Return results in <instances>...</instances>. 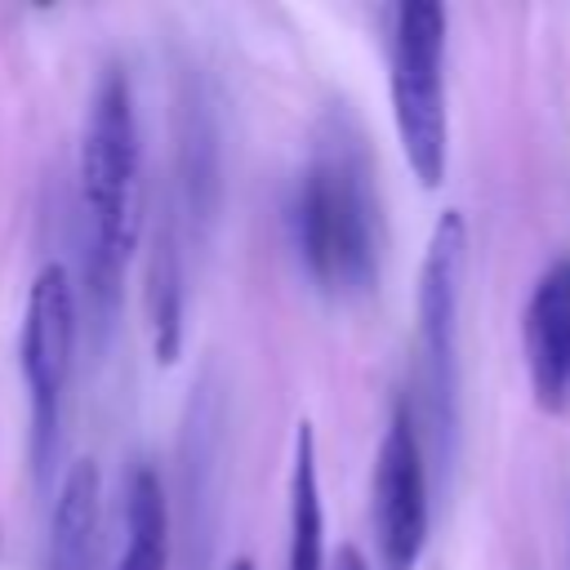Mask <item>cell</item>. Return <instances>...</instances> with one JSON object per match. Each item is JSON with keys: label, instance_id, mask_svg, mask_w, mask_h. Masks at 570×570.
I'll use <instances>...</instances> for the list:
<instances>
[{"label": "cell", "instance_id": "9", "mask_svg": "<svg viewBox=\"0 0 570 570\" xmlns=\"http://www.w3.org/2000/svg\"><path fill=\"white\" fill-rule=\"evenodd\" d=\"M94 557H98V468L94 459H80L67 468L53 499L45 570H94Z\"/></svg>", "mask_w": 570, "mask_h": 570}, {"label": "cell", "instance_id": "1", "mask_svg": "<svg viewBox=\"0 0 570 570\" xmlns=\"http://www.w3.org/2000/svg\"><path fill=\"white\" fill-rule=\"evenodd\" d=\"M289 236L303 272L330 298H361L379 285L383 218L374 160L347 107H334L316 134L289 196Z\"/></svg>", "mask_w": 570, "mask_h": 570}, {"label": "cell", "instance_id": "5", "mask_svg": "<svg viewBox=\"0 0 570 570\" xmlns=\"http://www.w3.org/2000/svg\"><path fill=\"white\" fill-rule=\"evenodd\" d=\"M76 361V285L62 263H45L27 289L18 365L31 401V472L40 485L53 481L62 450V414Z\"/></svg>", "mask_w": 570, "mask_h": 570}, {"label": "cell", "instance_id": "6", "mask_svg": "<svg viewBox=\"0 0 570 570\" xmlns=\"http://www.w3.org/2000/svg\"><path fill=\"white\" fill-rule=\"evenodd\" d=\"M432 481L428 445L410 401H396L374 454V543L383 570H414L428 548Z\"/></svg>", "mask_w": 570, "mask_h": 570}, {"label": "cell", "instance_id": "7", "mask_svg": "<svg viewBox=\"0 0 570 570\" xmlns=\"http://www.w3.org/2000/svg\"><path fill=\"white\" fill-rule=\"evenodd\" d=\"M525 365L543 410L570 405V258L552 263L525 303Z\"/></svg>", "mask_w": 570, "mask_h": 570}, {"label": "cell", "instance_id": "4", "mask_svg": "<svg viewBox=\"0 0 570 570\" xmlns=\"http://www.w3.org/2000/svg\"><path fill=\"white\" fill-rule=\"evenodd\" d=\"M387 94L392 125L414 178L432 191L450 165L445 111V9L436 0H405L387 31Z\"/></svg>", "mask_w": 570, "mask_h": 570}, {"label": "cell", "instance_id": "8", "mask_svg": "<svg viewBox=\"0 0 570 570\" xmlns=\"http://www.w3.org/2000/svg\"><path fill=\"white\" fill-rule=\"evenodd\" d=\"M169 561V499L151 463H134L120 499V543L107 570H165Z\"/></svg>", "mask_w": 570, "mask_h": 570}, {"label": "cell", "instance_id": "10", "mask_svg": "<svg viewBox=\"0 0 570 570\" xmlns=\"http://www.w3.org/2000/svg\"><path fill=\"white\" fill-rule=\"evenodd\" d=\"M285 570H325V508H321V472H316V432L307 419L294 428Z\"/></svg>", "mask_w": 570, "mask_h": 570}, {"label": "cell", "instance_id": "12", "mask_svg": "<svg viewBox=\"0 0 570 570\" xmlns=\"http://www.w3.org/2000/svg\"><path fill=\"white\" fill-rule=\"evenodd\" d=\"M227 570H254V561H249V557H236V561H232Z\"/></svg>", "mask_w": 570, "mask_h": 570}, {"label": "cell", "instance_id": "2", "mask_svg": "<svg viewBox=\"0 0 570 570\" xmlns=\"http://www.w3.org/2000/svg\"><path fill=\"white\" fill-rule=\"evenodd\" d=\"M76 183L85 218V294L94 325L111 330L120 281L142 232V129L125 67H107L94 85Z\"/></svg>", "mask_w": 570, "mask_h": 570}, {"label": "cell", "instance_id": "3", "mask_svg": "<svg viewBox=\"0 0 570 570\" xmlns=\"http://www.w3.org/2000/svg\"><path fill=\"white\" fill-rule=\"evenodd\" d=\"M468 281V223L459 209H445L428 236L419 267V432L441 468H450L459 445V316Z\"/></svg>", "mask_w": 570, "mask_h": 570}, {"label": "cell", "instance_id": "11", "mask_svg": "<svg viewBox=\"0 0 570 570\" xmlns=\"http://www.w3.org/2000/svg\"><path fill=\"white\" fill-rule=\"evenodd\" d=\"M334 570H370V561L361 557V548L343 543V548H338V561H334Z\"/></svg>", "mask_w": 570, "mask_h": 570}]
</instances>
